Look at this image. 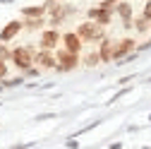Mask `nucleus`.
Masks as SVG:
<instances>
[{"instance_id":"f257e3e1","label":"nucleus","mask_w":151,"mask_h":149,"mask_svg":"<svg viewBox=\"0 0 151 149\" xmlns=\"http://www.w3.org/2000/svg\"><path fill=\"white\" fill-rule=\"evenodd\" d=\"M74 34L79 36V41H91V43H96V41L103 39V27H99L96 22L89 20V22H82Z\"/></svg>"},{"instance_id":"f03ea898","label":"nucleus","mask_w":151,"mask_h":149,"mask_svg":"<svg viewBox=\"0 0 151 149\" xmlns=\"http://www.w3.org/2000/svg\"><path fill=\"white\" fill-rule=\"evenodd\" d=\"M137 48V41L134 39H122V41H115V46H113V60L118 63H125V60H132L134 55H132V51Z\"/></svg>"},{"instance_id":"7ed1b4c3","label":"nucleus","mask_w":151,"mask_h":149,"mask_svg":"<svg viewBox=\"0 0 151 149\" xmlns=\"http://www.w3.org/2000/svg\"><path fill=\"white\" fill-rule=\"evenodd\" d=\"M79 65V55L77 53H70V51H58L55 53V70H60V72H70Z\"/></svg>"},{"instance_id":"20e7f679","label":"nucleus","mask_w":151,"mask_h":149,"mask_svg":"<svg viewBox=\"0 0 151 149\" xmlns=\"http://www.w3.org/2000/svg\"><path fill=\"white\" fill-rule=\"evenodd\" d=\"M10 58H12V63L19 67V70H29V67L34 65V53H31V48H27V46L10 51Z\"/></svg>"},{"instance_id":"39448f33","label":"nucleus","mask_w":151,"mask_h":149,"mask_svg":"<svg viewBox=\"0 0 151 149\" xmlns=\"http://www.w3.org/2000/svg\"><path fill=\"white\" fill-rule=\"evenodd\" d=\"M22 31V20H12V22H7L3 29H0V43H7V41H12L17 34Z\"/></svg>"},{"instance_id":"423d86ee","label":"nucleus","mask_w":151,"mask_h":149,"mask_svg":"<svg viewBox=\"0 0 151 149\" xmlns=\"http://www.w3.org/2000/svg\"><path fill=\"white\" fill-rule=\"evenodd\" d=\"M50 7H53V0H48L46 5H27V7H22V17H27V20H39Z\"/></svg>"},{"instance_id":"0eeeda50","label":"nucleus","mask_w":151,"mask_h":149,"mask_svg":"<svg viewBox=\"0 0 151 149\" xmlns=\"http://www.w3.org/2000/svg\"><path fill=\"white\" fill-rule=\"evenodd\" d=\"M34 63L39 65L41 70H53V67H55V55H53L50 51H46V48H41L39 53L34 55Z\"/></svg>"},{"instance_id":"6e6552de","label":"nucleus","mask_w":151,"mask_h":149,"mask_svg":"<svg viewBox=\"0 0 151 149\" xmlns=\"http://www.w3.org/2000/svg\"><path fill=\"white\" fill-rule=\"evenodd\" d=\"M89 20L96 22L99 27H106V24H110V20H113V12H108V10H103V7H91V10H89Z\"/></svg>"},{"instance_id":"1a4fd4ad","label":"nucleus","mask_w":151,"mask_h":149,"mask_svg":"<svg viewBox=\"0 0 151 149\" xmlns=\"http://www.w3.org/2000/svg\"><path fill=\"white\" fill-rule=\"evenodd\" d=\"M58 43H60V34H58V29H46V31H41V48L50 51V48H55Z\"/></svg>"},{"instance_id":"9d476101","label":"nucleus","mask_w":151,"mask_h":149,"mask_svg":"<svg viewBox=\"0 0 151 149\" xmlns=\"http://www.w3.org/2000/svg\"><path fill=\"white\" fill-rule=\"evenodd\" d=\"M60 41L65 43V51H70V53H77V55H79V51H82V41H79V36L74 34V31L63 34V36H60Z\"/></svg>"},{"instance_id":"9b49d317","label":"nucleus","mask_w":151,"mask_h":149,"mask_svg":"<svg viewBox=\"0 0 151 149\" xmlns=\"http://www.w3.org/2000/svg\"><path fill=\"white\" fill-rule=\"evenodd\" d=\"M115 12L118 17L125 22V27H132V5L127 3V0H120V3L115 5Z\"/></svg>"},{"instance_id":"f8f14e48","label":"nucleus","mask_w":151,"mask_h":149,"mask_svg":"<svg viewBox=\"0 0 151 149\" xmlns=\"http://www.w3.org/2000/svg\"><path fill=\"white\" fill-rule=\"evenodd\" d=\"M113 46H115V41H110V39H101V48H99V58L101 63H110L113 60Z\"/></svg>"},{"instance_id":"ddd939ff","label":"nucleus","mask_w":151,"mask_h":149,"mask_svg":"<svg viewBox=\"0 0 151 149\" xmlns=\"http://www.w3.org/2000/svg\"><path fill=\"white\" fill-rule=\"evenodd\" d=\"M50 10H53V14H50V27L55 29V27H60V24L65 22V17H67V12H70V10H67V7H63V5H55V3H53V7H50Z\"/></svg>"},{"instance_id":"4468645a","label":"nucleus","mask_w":151,"mask_h":149,"mask_svg":"<svg viewBox=\"0 0 151 149\" xmlns=\"http://www.w3.org/2000/svg\"><path fill=\"white\" fill-rule=\"evenodd\" d=\"M22 27H29V29H39V27H43V17H39V20H31V22H22Z\"/></svg>"},{"instance_id":"2eb2a0df","label":"nucleus","mask_w":151,"mask_h":149,"mask_svg":"<svg viewBox=\"0 0 151 149\" xmlns=\"http://www.w3.org/2000/svg\"><path fill=\"white\" fill-rule=\"evenodd\" d=\"M99 60H101V58H99V53H89L86 58H84V65H89V67H91V65H96Z\"/></svg>"},{"instance_id":"dca6fc26","label":"nucleus","mask_w":151,"mask_h":149,"mask_svg":"<svg viewBox=\"0 0 151 149\" xmlns=\"http://www.w3.org/2000/svg\"><path fill=\"white\" fill-rule=\"evenodd\" d=\"M134 27H137V31L142 34V31H146V29H149V20H144V17H139V20H137V24H134Z\"/></svg>"},{"instance_id":"f3484780","label":"nucleus","mask_w":151,"mask_h":149,"mask_svg":"<svg viewBox=\"0 0 151 149\" xmlns=\"http://www.w3.org/2000/svg\"><path fill=\"white\" fill-rule=\"evenodd\" d=\"M5 77H7V63H5L3 58H0V82H3Z\"/></svg>"},{"instance_id":"a211bd4d","label":"nucleus","mask_w":151,"mask_h":149,"mask_svg":"<svg viewBox=\"0 0 151 149\" xmlns=\"http://www.w3.org/2000/svg\"><path fill=\"white\" fill-rule=\"evenodd\" d=\"M142 17L151 22V0H146V5H144V12H142Z\"/></svg>"},{"instance_id":"6ab92c4d","label":"nucleus","mask_w":151,"mask_h":149,"mask_svg":"<svg viewBox=\"0 0 151 149\" xmlns=\"http://www.w3.org/2000/svg\"><path fill=\"white\" fill-rule=\"evenodd\" d=\"M0 58H3V60H7V58H10V51H7V46H5V43H0Z\"/></svg>"},{"instance_id":"aec40b11","label":"nucleus","mask_w":151,"mask_h":149,"mask_svg":"<svg viewBox=\"0 0 151 149\" xmlns=\"http://www.w3.org/2000/svg\"><path fill=\"white\" fill-rule=\"evenodd\" d=\"M0 3H3V5H10V3H12V0H0Z\"/></svg>"},{"instance_id":"412c9836","label":"nucleus","mask_w":151,"mask_h":149,"mask_svg":"<svg viewBox=\"0 0 151 149\" xmlns=\"http://www.w3.org/2000/svg\"><path fill=\"white\" fill-rule=\"evenodd\" d=\"M146 46H151V41H149V43H146ZM146 46H144V48H146Z\"/></svg>"}]
</instances>
